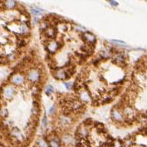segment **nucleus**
Here are the masks:
<instances>
[{
  "label": "nucleus",
  "mask_w": 147,
  "mask_h": 147,
  "mask_svg": "<svg viewBox=\"0 0 147 147\" xmlns=\"http://www.w3.org/2000/svg\"><path fill=\"white\" fill-rule=\"evenodd\" d=\"M65 86L69 89V88H70V86H71V84H68V83H65Z\"/></svg>",
  "instance_id": "nucleus-17"
},
{
  "label": "nucleus",
  "mask_w": 147,
  "mask_h": 147,
  "mask_svg": "<svg viewBox=\"0 0 147 147\" xmlns=\"http://www.w3.org/2000/svg\"><path fill=\"white\" fill-rule=\"evenodd\" d=\"M42 125H43V126L47 125V118H46V117L43 118V123H42Z\"/></svg>",
  "instance_id": "nucleus-16"
},
{
  "label": "nucleus",
  "mask_w": 147,
  "mask_h": 147,
  "mask_svg": "<svg viewBox=\"0 0 147 147\" xmlns=\"http://www.w3.org/2000/svg\"><path fill=\"white\" fill-rule=\"evenodd\" d=\"M113 115H114L115 118H116V119H121V116H120V114H119L117 111H113Z\"/></svg>",
  "instance_id": "nucleus-8"
},
{
  "label": "nucleus",
  "mask_w": 147,
  "mask_h": 147,
  "mask_svg": "<svg viewBox=\"0 0 147 147\" xmlns=\"http://www.w3.org/2000/svg\"><path fill=\"white\" fill-rule=\"evenodd\" d=\"M52 92V87L51 86H49L48 87V89L46 90V93H47V94H48V95H49V93H50V92Z\"/></svg>",
  "instance_id": "nucleus-10"
},
{
  "label": "nucleus",
  "mask_w": 147,
  "mask_h": 147,
  "mask_svg": "<svg viewBox=\"0 0 147 147\" xmlns=\"http://www.w3.org/2000/svg\"><path fill=\"white\" fill-rule=\"evenodd\" d=\"M111 4L113 5V6H117L118 3H117V2H116V1H111Z\"/></svg>",
  "instance_id": "nucleus-15"
},
{
  "label": "nucleus",
  "mask_w": 147,
  "mask_h": 147,
  "mask_svg": "<svg viewBox=\"0 0 147 147\" xmlns=\"http://www.w3.org/2000/svg\"><path fill=\"white\" fill-rule=\"evenodd\" d=\"M15 2L14 1H7L6 3H5V4H6V6L8 7V8H12V7H13L15 5Z\"/></svg>",
  "instance_id": "nucleus-7"
},
{
  "label": "nucleus",
  "mask_w": 147,
  "mask_h": 147,
  "mask_svg": "<svg viewBox=\"0 0 147 147\" xmlns=\"http://www.w3.org/2000/svg\"><path fill=\"white\" fill-rule=\"evenodd\" d=\"M46 34L49 38H54V36L56 35V30L54 28H48L46 30Z\"/></svg>",
  "instance_id": "nucleus-3"
},
{
  "label": "nucleus",
  "mask_w": 147,
  "mask_h": 147,
  "mask_svg": "<svg viewBox=\"0 0 147 147\" xmlns=\"http://www.w3.org/2000/svg\"><path fill=\"white\" fill-rule=\"evenodd\" d=\"M112 42H116V43H119V44H125L124 42H122V41H117V40H112Z\"/></svg>",
  "instance_id": "nucleus-13"
},
{
  "label": "nucleus",
  "mask_w": 147,
  "mask_h": 147,
  "mask_svg": "<svg viewBox=\"0 0 147 147\" xmlns=\"http://www.w3.org/2000/svg\"><path fill=\"white\" fill-rule=\"evenodd\" d=\"M91 122H92V119H87V120H86V121H85V125L91 124Z\"/></svg>",
  "instance_id": "nucleus-14"
},
{
  "label": "nucleus",
  "mask_w": 147,
  "mask_h": 147,
  "mask_svg": "<svg viewBox=\"0 0 147 147\" xmlns=\"http://www.w3.org/2000/svg\"><path fill=\"white\" fill-rule=\"evenodd\" d=\"M42 11V10H35V9H32V13H36V14H38V13H41Z\"/></svg>",
  "instance_id": "nucleus-11"
},
{
  "label": "nucleus",
  "mask_w": 147,
  "mask_h": 147,
  "mask_svg": "<svg viewBox=\"0 0 147 147\" xmlns=\"http://www.w3.org/2000/svg\"><path fill=\"white\" fill-rule=\"evenodd\" d=\"M84 39L86 40V41H88L89 42H92V43H94L96 42L95 37L93 35H92L91 33H89V32H86L84 34Z\"/></svg>",
  "instance_id": "nucleus-1"
},
{
  "label": "nucleus",
  "mask_w": 147,
  "mask_h": 147,
  "mask_svg": "<svg viewBox=\"0 0 147 147\" xmlns=\"http://www.w3.org/2000/svg\"><path fill=\"white\" fill-rule=\"evenodd\" d=\"M28 77L30 80H32V81H36V80L38 79L39 74H38V72H37L36 71H32V72H30Z\"/></svg>",
  "instance_id": "nucleus-2"
},
{
  "label": "nucleus",
  "mask_w": 147,
  "mask_h": 147,
  "mask_svg": "<svg viewBox=\"0 0 147 147\" xmlns=\"http://www.w3.org/2000/svg\"><path fill=\"white\" fill-rule=\"evenodd\" d=\"M13 88H8L4 91V94H5V96H7V97H10V96L13 95Z\"/></svg>",
  "instance_id": "nucleus-6"
},
{
  "label": "nucleus",
  "mask_w": 147,
  "mask_h": 147,
  "mask_svg": "<svg viewBox=\"0 0 147 147\" xmlns=\"http://www.w3.org/2000/svg\"><path fill=\"white\" fill-rule=\"evenodd\" d=\"M53 111H54V108L52 107V108H51V110H50V113H52Z\"/></svg>",
  "instance_id": "nucleus-18"
},
{
  "label": "nucleus",
  "mask_w": 147,
  "mask_h": 147,
  "mask_svg": "<svg viewBox=\"0 0 147 147\" xmlns=\"http://www.w3.org/2000/svg\"><path fill=\"white\" fill-rule=\"evenodd\" d=\"M22 81H23V78L21 76H17L13 79V82H14L15 84H20V83L22 82Z\"/></svg>",
  "instance_id": "nucleus-4"
},
{
  "label": "nucleus",
  "mask_w": 147,
  "mask_h": 147,
  "mask_svg": "<svg viewBox=\"0 0 147 147\" xmlns=\"http://www.w3.org/2000/svg\"><path fill=\"white\" fill-rule=\"evenodd\" d=\"M49 145H50V147H59L60 146L59 141L58 140H52V141L49 142Z\"/></svg>",
  "instance_id": "nucleus-5"
},
{
  "label": "nucleus",
  "mask_w": 147,
  "mask_h": 147,
  "mask_svg": "<svg viewBox=\"0 0 147 147\" xmlns=\"http://www.w3.org/2000/svg\"><path fill=\"white\" fill-rule=\"evenodd\" d=\"M112 101V98L111 97H108V98H106L104 100V102L105 103H109L110 101Z\"/></svg>",
  "instance_id": "nucleus-12"
},
{
  "label": "nucleus",
  "mask_w": 147,
  "mask_h": 147,
  "mask_svg": "<svg viewBox=\"0 0 147 147\" xmlns=\"http://www.w3.org/2000/svg\"><path fill=\"white\" fill-rule=\"evenodd\" d=\"M7 114H8V111H7V110H5V109H2L1 110V115L3 116H6Z\"/></svg>",
  "instance_id": "nucleus-9"
}]
</instances>
